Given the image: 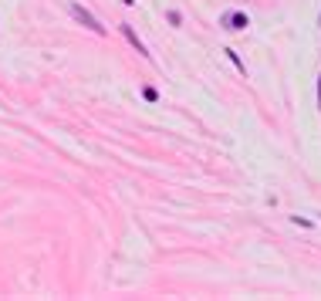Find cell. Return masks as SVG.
I'll return each instance as SVG.
<instances>
[{
  "instance_id": "obj_1",
  "label": "cell",
  "mask_w": 321,
  "mask_h": 301,
  "mask_svg": "<svg viewBox=\"0 0 321 301\" xmlns=\"http://www.w3.org/2000/svg\"><path fill=\"white\" fill-rule=\"evenodd\" d=\"M68 11H71V17H75L78 24H85L88 31H95V34H105V27H101V21H98V17H95V14H91V11H85L81 4H68Z\"/></svg>"
},
{
  "instance_id": "obj_2",
  "label": "cell",
  "mask_w": 321,
  "mask_h": 301,
  "mask_svg": "<svg viewBox=\"0 0 321 301\" xmlns=\"http://www.w3.org/2000/svg\"><path fill=\"white\" fill-rule=\"evenodd\" d=\"M220 24H223V27H230V31H244L250 21H247L244 11H230V14H223V17H220Z\"/></svg>"
},
{
  "instance_id": "obj_3",
  "label": "cell",
  "mask_w": 321,
  "mask_h": 301,
  "mask_svg": "<svg viewBox=\"0 0 321 301\" xmlns=\"http://www.w3.org/2000/svg\"><path fill=\"white\" fill-rule=\"evenodd\" d=\"M122 34H125V41H129V44H132L135 51H139V55H149V51H145V44L139 41V34H135L132 27H129V24H122Z\"/></svg>"
},
{
  "instance_id": "obj_4",
  "label": "cell",
  "mask_w": 321,
  "mask_h": 301,
  "mask_svg": "<svg viewBox=\"0 0 321 301\" xmlns=\"http://www.w3.org/2000/svg\"><path fill=\"white\" fill-rule=\"evenodd\" d=\"M166 17H169V24H176V27H179V24H183V14H179V11H169Z\"/></svg>"
}]
</instances>
